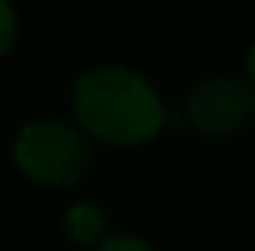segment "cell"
<instances>
[{"label":"cell","instance_id":"7","mask_svg":"<svg viewBox=\"0 0 255 251\" xmlns=\"http://www.w3.org/2000/svg\"><path fill=\"white\" fill-rule=\"evenodd\" d=\"M244 78L255 85V41L248 45V56H244Z\"/></svg>","mask_w":255,"mask_h":251},{"label":"cell","instance_id":"3","mask_svg":"<svg viewBox=\"0 0 255 251\" xmlns=\"http://www.w3.org/2000/svg\"><path fill=\"white\" fill-rule=\"evenodd\" d=\"M255 118V85L237 74H211L196 82L185 96V122L192 133L222 141L248 129Z\"/></svg>","mask_w":255,"mask_h":251},{"label":"cell","instance_id":"6","mask_svg":"<svg viewBox=\"0 0 255 251\" xmlns=\"http://www.w3.org/2000/svg\"><path fill=\"white\" fill-rule=\"evenodd\" d=\"M93 251H155L148 244L144 237H137V233H111L104 244H96Z\"/></svg>","mask_w":255,"mask_h":251},{"label":"cell","instance_id":"4","mask_svg":"<svg viewBox=\"0 0 255 251\" xmlns=\"http://www.w3.org/2000/svg\"><path fill=\"white\" fill-rule=\"evenodd\" d=\"M63 237L70 240L74 248L82 251H93L96 244L111 237V222H108V211L93 200H78L63 211Z\"/></svg>","mask_w":255,"mask_h":251},{"label":"cell","instance_id":"2","mask_svg":"<svg viewBox=\"0 0 255 251\" xmlns=\"http://www.w3.org/2000/svg\"><path fill=\"white\" fill-rule=\"evenodd\" d=\"M11 167L30 185L67 192L93 170V141L63 118H30L11 137Z\"/></svg>","mask_w":255,"mask_h":251},{"label":"cell","instance_id":"5","mask_svg":"<svg viewBox=\"0 0 255 251\" xmlns=\"http://www.w3.org/2000/svg\"><path fill=\"white\" fill-rule=\"evenodd\" d=\"M15 45H19V7L15 0H0V59L11 56Z\"/></svg>","mask_w":255,"mask_h":251},{"label":"cell","instance_id":"1","mask_svg":"<svg viewBox=\"0 0 255 251\" xmlns=\"http://www.w3.org/2000/svg\"><path fill=\"white\" fill-rule=\"evenodd\" d=\"M70 122L104 148H144L166 129V100L129 63H96L74 78Z\"/></svg>","mask_w":255,"mask_h":251}]
</instances>
